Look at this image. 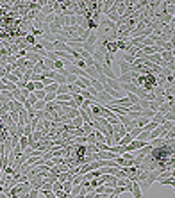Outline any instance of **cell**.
I'll list each match as a JSON object with an SVG mask.
<instances>
[{
    "label": "cell",
    "instance_id": "1",
    "mask_svg": "<svg viewBox=\"0 0 175 198\" xmlns=\"http://www.w3.org/2000/svg\"><path fill=\"white\" fill-rule=\"evenodd\" d=\"M54 0H48V2H45V5L41 7V13L45 14V16H48V14H54Z\"/></svg>",
    "mask_w": 175,
    "mask_h": 198
},
{
    "label": "cell",
    "instance_id": "2",
    "mask_svg": "<svg viewBox=\"0 0 175 198\" xmlns=\"http://www.w3.org/2000/svg\"><path fill=\"white\" fill-rule=\"evenodd\" d=\"M132 198H143V189L139 186V182H132V191H131Z\"/></svg>",
    "mask_w": 175,
    "mask_h": 198
},
{
    "label": "cell",
    "instance_id": "3",
    "mask_svg": "<svg viewBox=\"0 0 175 198\" xmlns=\"http://www.w3.org/2000/svg\"><path fill=\"white\" fill-rule=\"evenodd\" d=\"M7 107H9V111H13V113H20V111L23 109V104H20L16 100H11V102L7 104Z\"/></svg>",
    "mask_w": 175,
    "mask_h": 198
},
{
    "label": "cell",
    "instance_id": "4",
    "mask_svg": "<svg viewBox=\"0 0 175 198\" xmlns=\"http://www.w3.org/2000/svg\"><path fill=\"white\" fill-rule=\"evenodd\" d=\"M159 56H161V59L164 61V62H173V61H175L173 52H166V50H163V52H161Z\"/></svg>",
    "mask_w": 175,
    "mask_h": 198
},
{
    "label": "cell",
    "instance_id": "5",
    "mask_svg": "<svg viewBox=\"0 0 175 198\" xmlns=\"http://www.w3.org/2000/svg\"><path fill=\"white\" fill-rule=\"evenodd\" d=\"M156 182H157V184H161V186H170V187H173V184H175V178H173V177H166V178H157Z\"/></svg>",
    "mask_w": 175,
    "mask_h": 198
},
{
    "label": "cell",
    "instance_id": "6",
    "mask_svg": "<svg viewBox=\"0 0 175 198\" xmlns=\"http://www.w3.org/2000/svg\"><path fill=\"white\" fill-rule=\"evenodd\" d=\"M104 86H109L111 89H115V91H122V93H123V89H122V84H120L118 80H107Z\"/></svg>",
    "mask_w": 175,
    "mask_h": 198
},
{
    "label": "cell",
    "instance_id": "7",
    "mask_svg": "<svg viewBox=\"0 0 175 198\" xmlns=\"http://www.w3.org/2000/svg\"><path fill=\"white\" fill-rule=\"evenodd\" d=\"M72 100V95L70 93H64V95H56V102L57 104H68Z\"/></svg>",
    "mask_w": 175,
    "mask_h": 198
},
{
    "label": "cell",
    "instance_id": "8",
    "mask_svg": "<svg viewBox=\"0 0 175 198\" xmlns=\"http://www.w3.org/2000/svg\"><path fill=\"white\" fill-rule=\"evenodd\" d=\"M120 72H122V75L129 73V72H131V64L125 62V61H120Z\"/></svg>",
    "mask_w": 175,
    "mask_h": 198
},
{
    "label": "cell",
    "instance_id": "9",
    "mask_svg": "<svg viewBox=\"0 0 175 198\" xmlns=\"http://www.w3.org/2000/svg\"><path fill=\"white\" fill-rule=\"evenodd\" d=\"M39 45L47 50V52H54V43H50V41H45V40H41L39 41Z\"/></svg>",
    "mask_w": 175,
    "mask_h": 198
},
{
    "label": "cell",
    "instance_id": "10",
    "mask_svg": "<svg viewBox=\"0 0 175 198\" xmlns=\"http://www.w3.org/2000/svg\"><path fill=\"white\" fill-rule=\"evenodd\" d=\"M18 146L21 148V152H23V150L29 146V138H27V136H21V138L18 139Z\"/></svg>",
    "mask_w": 175,
    "mask_h": 198
},
{
    "label": "cell",
    "instance_id": "11",
    "mask_svg": "<svg viewBox=\"0 0 175 198\" xmlns=\"http://www.w3.org/2000/svg\"><path fill=\"white\" fill-rule=\"evenodd\" d=\"M97 41H98V36H97V32H91L89 34V38L84 41V43H88V45H91V46H95L97 45Z\"/></svg>",
    "mask_w": 175,
    "mask_h": 198
},
{
    "label": "cell",
    "instance_id": "12",
    "mask_svg": "<svg viewBox=\"0 0 175 198\" xmlns=\"http://www.w3.org/2000/svg\"><path fill=\"white\" fill-rule=\"evenodd\" d=\"M161 127H163L166 132H175V123H173V121H164Z\"/></svg>",
    "mask_w": 175,
    "mask_h": 198
},
{
    "label": "cell",
    "instance_id": "13",
    "mask_svg": "<svg viewBox=\"0 0 175 198\" xmlns=\"http://www.w3.org/2000/svg\"><path fill=\"white\" fill-rule=\"evenodd\" d=\"M172 107H173V104H168V102H164L163 105H159V111H157V113H161V114H164V113H168V111H170Z\"/></svg>",
    "mask_w": 175,
    "mask_h": 198
},
{
    "label": "cell",
    "instance_id": "14",
    "mask_svg": "<svg viewBox=\"0 0 175 198\" xmlns=\"http://www.w3.org/2000/svg\"><path fill=\"white\" fill-rule=\"evenodd\" d=\"M23 40H25V43H27L29 46H34V45L38 43V40H36L32 34H25V38H23Z\"/></svg>",
    "mask_w": 175,
    "mask_h": 198
},
{
    "label": "cell",
    "instance_id": "15",
    "mask_svg": "<svg viewBox=\"0 0 175 198\" xmlns=\"http://www.w3.org/2000/svg\"><path fill=\"white\" fill-rule=\"evenodd\" d=\"M156 127H159V125H157L156 121H152V120H150V121H148V123H147V125H145V127L141 129V130H145V132H152V130H154Z\"/></svg>",
    "mask_w": 175,
    "mask_h": 198
},
{
    "label": "cell",
    "instance_id": "16",
    "mask_svg": "<svg viewBox=\"0 0 175 198\" xmlns=\"http://www.w3.org/2000/svg\"><path fill=\"white\" fill-rule=\"evenodd\" d=\"M163 116H164V121H173L175 120V109L172 107V109H170L168 113H164Z\"/></svg>",
    "mask_w": 175,
    "mask_h": 198
},
{
    "label": "cell",
    "instance_id": "17",
    "mask_svg": "<svg viewBox=\"0 0 175 198\" xmlns=\"http://www.w3.org/2000/svg\"><path fill=\"white\" fill-rule=\"evenodd\" d=\"M70 123H72V127H73V129H80V127L84 125V121H82V118H80V116L73 118L72 121H70Z\"/></svg>",
    "mask_w": 175,
    "mask_h": 198
},
{
    "label": "cell",
    "instance_id": "18",
    "mask_svg": "<svg viewBox=\"0 0 175 198\" xmlns=\"http://www.w3.org/2000/svg\"><path fill=\"white\" fill-rule=\"evenodd\" d=\"M45 93H57V84L56 82H52V84H48V86H45V89H43Z\"/></svg>",
    "mask_w": 175,
    "mask_h": 198
},
{
    "label": "cell",
    "instance_id": "19",
    "mask_svg": "<svg viewBox=\"0 0 175 198\" xmlns=\"http://www.w3.org/2000/svg\"><path fill=\"white\" fill-rule=\"evenodd\" d=\"M127 100L131 102V105H134V104H138V102H139V97H138V95H134V93H127Z\"/></svg>",
    "mask_w": 175,
    "mask_h": 198
},
{
    "label": "cell",
    "instance_id": "20",
    "mask_svg": "<svg viewBox=\"0 0 175 198\" xmlns=\"http://www.w3.org/2000/svg\"><path fill=\"white\" fill-rule=\"evenodd\" d=\"M80 129H82V132H84L86 136H88V134H91V132L95 130V129H93V125H89V123H84V125H82Z\"/></svg>",
    "mask_w": 175,
    "mask_h": 198
},
{
    "label": "cell",
    "instance_id": "21",
    "mask_svg": "<svg viewBox=\"0 0 175 198\" xmlns=\"http://www.w3.org/2000/svg\"><path fill=\"white\" fill-rule=\"evenodd\" d=\"M45 105H47V104H45V100H38V102L32 105V109H34V111H43V109H45Z\"/></svg>",
    "mask_w": 175,
    "mask_h": 198
},
{
    "label": "cell",
    "instance_id": "22",
    "mask_svg": "<svg viewBox=\"0 0 175 198\" xmlns=\"http://www.w3.org/2000/svg\"><path fill=\"white\" fill-rule=\"evenodd\" d=\"M152 121H156L157 125H163V123H164V116H163L161 113H156L154 118H152Z\"/></svg>",
    "mask_w": 175,
    "mask_h": 198
},
{
    "label": "cell",
    "instance_id": "23",
    "mask_svg": "<svg viewBox=\"0 0 175 198\" xmlns=\"http://www.w3.org/2000/svg\"><path fill=\"white\" fill-rule=\"evenodd\" d=\"M64 93H68V84H59L56 95H64Z\"/></svg>",
    "mask_w": 175,
    "mask_h": 198
},
{
    "label": "cell",
    "instance_id": "24",
    "mask_svg": "<svg viewBox=\"0 0 175 198\" xmlns=\"http://www.w3.org/2000/svg\"><path fill=\"white\" fill-rule=\"evenodd\" d=\"M72 100L75 102V105H77V107H80V105L84 104V98H82L80 95H72Z\"/></svg>",
    "mask_w": 175,
    "mask_h": 198
},
{
    "label": "cell",
    "instance_id": "25",
    "mask_svg": "<svg viewBox=\"0 0 175 198\" xmlns=\"http://www.w3.org/2000/svg\"><path fill=\"white\" fill-rule=\"evenodd\" d=\"M25 102H27L29 105H34V104L38 102V98H36V95H34V93H29V97H27V100H25Z\"/></svg>",
    "mask_w": 175,
    "mask_h": 198
},
{
    "label": "cell",
    "instance_id": "26",
    "mask_svg": "<svg viewBox=\"0 0 175 198\" xmlns=\"http://www.w3.org/2000/svg\"><path fill=\"white\" fill-rule=\"evenodd\" d=\"M4 79H7L9 80V82H13V84H18V77H16V75H15V73H7V75H5V77H4Z\"/></svg>",
    "mask_w": 175,
    "mask_h": 198
},
{
    "label": "cell",
    "instance_id": "27",
    "mask_svg": "<svg viewBox=\"0 0 175 198\" xmlns=\"http://www.w3.org/2000/svg\"><path fill=\"white\" fill-rule=\"evenodd\" d=\"M139 132H141V129H139V127H134V129H131V132H129V136H131L132 139H136L138 136H139Z\"/></svg>",
    "mask_w": 175,
    "mask_h": 198
},
{
    "label": "cell",
    "instance_id": "28",
    "mask_svg": "<svg viewBox=\"0 0 175 198\" xmlns=\"http://www.w3.org/2000/svg\"><path fill=\"white\" fill-rule=\"evenodd\" d=\"M148 121H150V120H147V118H138V120H136V127L143 129V127H145V125H147Z\"/></svg>",
    "mask_w": 175,
    "mask_h": 198
},
{
    "label": "cell",
    "instance_id": "29",
    "mask_svg": "<svg viewBox=\"0 0 175 198\" xmlns=\"http://www.w3.org/2000/svg\"><path fill=\"white\" fill-rule=\"evenodd\" d=\"M61 184H63V191H64V193H70V191H72V182H70V180L61 182Z\"/></svg>",
    "mask_w": 175,
    "mask_h": 198
},
{
    "label": "cell",
    "instance_id": "30",
    "mask_svg": "<svg viewBox=\"0 0 175 198\" xmlns=\"http://www.w3.org/2000/svg\"><path fill=\"white\" fill-rule=\"evenodd\" d=\"M136 139H139V141H145V143H148V132L141 130V132H139V136H138Z\"/></svg>",
    "mask_w": 175,
    "mask_h": 198
},
{
    "label": "cell",
    "instance_id": "31",
    "mask_svg": "<svg viewBox=\"0 0 175 198\" xmlns=\"http://www.w3.org/2000/svg\"><path fill=\"white\" fill-rule=\"evenodd\" d=\"M56 16H57V14H48V16H45V21H43V23H47V25H52V23H54V20H56Z\"/></svg>",
    "mask_w": 175,
    "mask_h": 198
},
{
    "label": "cell",
    "instance_id": "32",
    "mask_svg": "<svg viewBox=\"0 0 175 198\" xmlns=\"http://www.w3.org/2000/svg\"><path fill=\"white\" fill-rule=\"evenodd\" d=\"M41 195H39V189H31L29 191V198H39Z\"/></svg>",
    "mask_w": 175,
    "mask_h": 198
},
{
    "label": "cell",
    "instance_id": "33",
    "mask_svg": "<svg viewBox=\"0 0 175 198\" xmlns=\"http://www.w3.org/2000/svg\"><path fill=\"white\" fill-rule=\"evenodd\" d=\"M91 86H93V88L97 89L98 93H100V91H104V86H102V84H98L97 80H91Z\"/></svg>",
    "mask_w": 175,
    "mask_h": 198
},
{
    "label": "cell",
    "instance_id": "34",
    "mask_svg": "<svg viewBox=\"0 0 175 198\" xmlns=\"http://www.w3.org/2000/svg\"><path fill=\"white\" fill-rule=\"evenodd\" d=\"M79 193H80V186H72V191H70V195H72V196H77Z\"/></svg>",
    "mask_w": 175,
    "mask_h": 198
},
{
    "label": "cell",
    "instance_id": "35",
    "mask_svg": "<svg viewBox=\"0 0 175 198\" xmlns=\"http://www.w3.org/2000/svg\"><path fill=\"white\" fill-rule=\"evenodd\" d=\"M54 100H56V93H47V97H45V104L54 102Z\"/></svg>",
    "mask_w": 175,
    "mask_h": 198
},
{
    "label": "cell",
    "instance_id": "36",
    "mask_svg": "<svg viewBox=\"0 0 175 198\" xmlns=\"http://www.w3.org/2000/svg\"><path fill=\"white\" fill-rule=\"evenodd\" d=\"M63 189V184L59 182V180H56L54 184H52V191H61Z\"/></svg>",
    "mask_w": 175,
    "mask_h": 198
},
{
    "label": "cell",
    "instance_id": "37",
    "mask_svg": "<svg viewBox=\"0 0 175 198\" xmlns=\"http://www.w3.org/2000/svg\"><path fill=\"white\" fill-rule=\"evenodd\" d=\"M39 195H43L45 198H56L54 191H39Z\"/></svg>",
    "mask_w": 175,
    "mask_h": 198
},
{
    "label": "cell",
    "instance_id": "38",
    "mask_svg": "<svg viewBox=\"0 0 175 198\" xmlns=\"http://www.w3.org/2000/svg\"><path fill=\"white\" fill-rule=\"evenodd\" d=\"M77 79H79V77H75V75H72V73H70V75L66 77V84H75Z\"/></svg>",
    "mask_w": 175,
    "mask_h": 198
},
{
    "label": "cell",
    "instance_id": "39",
    "mask_svg": "<svg viewBox=\"0 0 175 198\" xmlns=\"http://www.w3.org/2000/svg\"><path fill=\"white\" fill-rule=\"evenodd\" d=\"M34 95H36V98L38 100H45V97H47V93L41 89V91H34Z\"/></svg>",
    "mask_w": 175,
    "mask_h": 198
},
{
    "label": "cell",
    "instance_id": "40",
    "mask_svg": "<svg viewBox=\"0 0 175 198\" xmlns=\"http://www.w3.org/2000/svg\"><path fill=\"white\" fill-rule=\"evenodd\" d=\"M154 102H157L159 105H163V104L166 102V98H164V97H156V98H154Z\"/></svg>",
    "mask_w": 175,
    "mask_h": 198
},
{
    "label": "cell",
    "instance_id": "41",
    "mask_svg": "<svg viewBox=\"0 0 175 198\" xmlns=\"http://www.w3.org/2000/svg\"><path fill=\"white\" fill-rule=\"evenodd\" d=\"M0 193H4V187H2V186H0Z\"/></svg>",
    "mask_w": 175,
    "mask_h": 198
}]
</instances>
